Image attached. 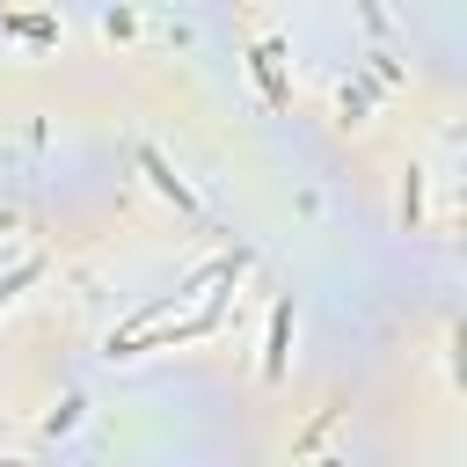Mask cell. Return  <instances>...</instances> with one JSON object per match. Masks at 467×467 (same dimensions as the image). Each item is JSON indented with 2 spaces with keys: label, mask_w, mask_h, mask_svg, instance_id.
<instances>
[{
  "label": "cell",
  "mask_w": 467,
  "mask_h": 467,
  "mask_svg": "<svg viewBox=\"0 0 467 467\" xmlns=\"http://www.w3.org/2000/svg\"><path fill=\"white\" fill-rule=\"evenodd\" d=\"M255 73H263L270 102H285V80H277V44H263V51H255Z\"/></svg>",
  "instance_id": "2"
},
{
  "label": "cell",
  "mask_w": 467,
  "mask_h": 467,
  "mask_svg": "<svg viewBox=\"0 0 467 467\" xmlns=\"http://www.w3.org/2000/svg\"><path fill=\"white\" fill-rule=\"evenodd\" d=\"M285 328H292V306H277V314H270V358H263V372H270V379L285 372Z\"/></svg>",
  "instance_id": "1"
}]
</instances>
